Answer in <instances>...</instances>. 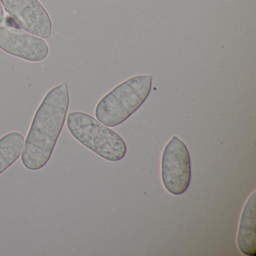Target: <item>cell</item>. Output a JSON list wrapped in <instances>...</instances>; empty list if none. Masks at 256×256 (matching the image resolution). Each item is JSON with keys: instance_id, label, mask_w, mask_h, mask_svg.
<instances>
[{"instance_id": "obj_8", "label": "cell", "mask_w": 256, "mask_h": 256, "mask_svg": "<svg viewBox=\"0 0 256 256\" xmlns=\"http://www.w3.org/2000/svg\"><path fill=\"white\" fill-rule=\"evenodd\" d=\"M24 138L19 132H10L0 138V174L22 156Z\"/></svg>"}, {"instance_id": "obj_4", "label": "cell", "mask_w": 256, "mask_h": 256, "mask_svg": "<svg viewBox=\"0 0 256 256\" xmlns=\"http://www.w3.org/2000/svg\"><path fill=\"white\" fill-rule=\"evenodd\" d=\"M162 181L170 194L186 191L191 180V160L185 144L173 136L164 146L162 156Z\"/></svg>"}, {"instance_id": "obj_7", "label": "cell", "mask_w": 256, "mask_h": 256, "mask_svg": "<svg viewBox=\"0 0 256 256\" xmlns=\"http://www.w3.org/2000/svg\"><path fill=\"white\" fill-rule=\"evenodd\" d=\"M236 244L242 254L247 256H256V191L250 194L242 209Z\"/></svg>"}, {"instance_id": "obj_5", "label": "cell", "mask_w": 256, "mask_h": 256, "mask_svg": "<svg viewBox=\"0 0 256 256\" xmlns=\"http://www.w3.org/2000/svg\"><path fill=\"white\" fill-rule=\"evenodd\" d=\"M0 2L24 30L42 38H50L52 20L38 0H0Z\"/></svg>"}, {"instance_id": "obj_6", "label": "cell", "mask_w": 256, "mask_h": 256, "mask_svg": "<svg viewBox=\"0 0 256 256\" xmlns=\"http://www.w3.org/2000/svg\"><path fill=\"white\" fill-rule=\"evenodd\" d=\"M0 48L29 62H41L49 54L48 46L43 38L13 28H0Z\"/></svg>"}, {"instance_id": "obj_3", "label": "cell", "mask_w": 256, "mask_h": 256, "mask_svg": "<svg viewBox=\"0 0 256 256\" xmlns=\"http://www.w3.org/2000/svg\"><path fill=\"white\" fill-rule=\"evenodd\" d=\"M67 127L78 142L104 160L118 162L126 154L122 137L88 114H68Z\"/></svg>"}, {"instance_id": "obj_2", "label": "cell", "mask_w": 256, "mask_h": 256, "mask_svg": "<svg viewBox=\"0 0 256 256\" xmlns=\"http://www.w3.org/2000/svg\"><path fill=\"white\" fill-rule=\"evenodd\" d=\"M152 76L128 78L104 96L96 108V118L103 125L114 127L132 115L149 96Z\"/></svg>"}, {"instance_id": "obj_9", "label": "cell", "mask_w": 256, "mask_h": 256, "mask_svg": "<svg viewBox=\"0 0 256 256\" xmlns=\"http://www.w3.org/2000/svg\"><path fill=\"white\" fill-rule=\"evenodd\" d=\"M4 8H2L1 2H0V24L4 23Z\"/></svg>"}, {"instance_id": "obj_1", "label": "cell", "mask_w": 256, "mask_h": 256, "mask_svg": "<svg viewBox=\"0 0 256 256\" xmlns=\"http://www.w3.org/2000/svg\"><path fill=\"white\" fill-rule=\"evenodd\" d=\"M70 94L66 82L50 90L36 112L24 142L22 161L25 168L37 170L46 166L66 118Z\"/></svg>"}]
</instances>
